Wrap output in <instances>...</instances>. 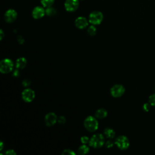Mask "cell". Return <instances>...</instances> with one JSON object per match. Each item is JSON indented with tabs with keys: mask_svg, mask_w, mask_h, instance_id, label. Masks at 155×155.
I'll return each mask as SVG.
<instances>
[{
	"mask_svg": "<svg viewBox=\"0 0 155 155\" xmlns=\"http://www.w3.org/2000/svg\"><path fill=\"white\" fill-rule=\"evenodd\" d=\"M84 125L85 128L91 132L95 131L97 130L99 127V123L96 118L91 116H89L85 118L84 122Z\"/></svg>",
	"mask_w": 155,
	"mask_h": 155,
	"instance_id": "obj_1",
	"label": "cell"
},
{
	"mask_svg": "<svg viewBox=\"0 0 155 155\" xmlns=\"http://www.w3.org/2000/svg\"><path fill=\"white\" fill-rule=\"evenodd\" d=\"M89 145L95 148L102 147L105 143V138L104 136L100 133L94 134L89 140Z\"/></svg>",
	"mask_w": 155,
	"mask_h": 155,
	"instance_id": "obj_2",
	"label": "cell"
},
{
	"mask_svg": "<svg viewBox=\"0 0 155 155\" xmlns=\"http://www.w3.org/2000/svg\"><path fill=\"white\" fill-rule=\"evenodd\" d=\"M13 61L8 58L4 59L0 63V71L2 73H8L12 71L13 68Z\"/></svg>",
	"mask_w": 155,
	"mask_h": 155,
	"instance_id": "obj_3",
	"label": "cell"
},
{
	"mask_svg": "<svg viewBox=\"0 0 155 155\" xmlns=\"http://www.w3.org/2000/svg\"><path fill=\"white\" fill-rule=\"evenodd\" d=\"M103 14L99 11H94L91 12L88 17L89 22L93 25L99 24L103 20Z\"/></svg>",
	"mask_w": 155,
	"mask_h": 155,
	"instance_id": "obj_4",
	"label": "cell"
},
{
	"mask_svg": "<svg viewBox=\"0 0 155 155\" xmlns=\"http://www.w3.org/2000/svg\"><path fill=\"white\" fill-rule=\"evenodd\" d=\"M115 143L120 150H124L128 148L130 145V141L126 136L122 135L116 138Z\"/></svg>",
	"mask_w": 155,
	"mask_h": 155,
	"instance_id": "obj_5",
	"label": "cell"
},
{
	"mask_svg": "<svg viewBox=\"0 0 155 155\" xmlns=\"http://www.w3.org/2000/svg\"><path fill=\"white\" fill-rule=\"evenodd\" d=\"M125 88L120 84H116L111 88V94L114 97H119L124 94Z\"/></svg>",
	"mask_w": 155,
	"mask_h": 155,
	"instance_id": "obj_6",
	"label": "cell"
},
{
	"mask_svg": "<svg viewBox=\"0 0 155 155\" xmlns=\"http://www.w3.org/2000/svg\"><path fill=\"white\" fill-rule=\"evenodd\" d=\"M35 97V91L29 88H25L22 92V97L23 100L27 102H31Z\"/></svg>",
	"mask_w": 155,
	"mask_h": 155,
	"instance_id": "obj_7",
	"label": "cell"
},
{
	"mask_svg": "<svg viewBox=\"0 0 155 155\" xmlns=\"http://www.w3.org/2000/svg\"><path fill=\"white\" fill-rule=\"evenodd\" d=\"M58 117L56 114L53 112L47 113L45 116V124L47 126L51 127L56 124L58 120Z\"/></svg>",
	"mask_w": 155,
	"mask_h": 155,
	"instance_id": "obj_8",
	"label": "cell"
},
{
	"mask_svg": "<svg viewBox=\"0 0 155 155\" xmlns=\"http://www.w3.org/2000/svg\"><path fill=\"white\" fill-rule=\"evenodd\" d=\"M65 8L68 12L75 11L79 6L78 0H66L64 4Z\"/></svg>",
	"mask_w": 155,
	"mask_h": 155,
	"instance_id": "obj_9",
	"label": "cell"
},
{
	"mask_svg": "<svg viewBox=\"0 0 155 155\" xmlns=\"http://www.w3.org/2000/svg\"><path fill=\"white\" fill-rule=\"evenodd\" d=\"M16 18H17V13L13 9L8 10L4 15V19L5 21L8 23H11L15 21Z\"/></svg>",
	"mask_w": 155,
	"mask_h": 155,
	"instance_id": "obj_10",
	"label": "cell"
},
{
	"mask_svg": "<svg viewBox=\"0 0 155 155\" xmlns=\"http://www.w3.org/2000/svg\"><path fill=\"white\" fill-rule=\"evenodd\" d=\"M45 13V10L43 7L37 6L32 11V16L35 19H40L42 18Z\"/></svg>",
	"mask_w": 155,
	"mask_h": 155,
	"instance_id": "obj_11",
	"label": "cell"
},
{
	"mask_svg": "<svg viewBox=\"0 0 155 155\" xmlns=\"http://www.w3.org/2000/svg\"><path fill=\"white\" fill-rule=\"evenodd\" d=\"M75 25L78 28H84L88 25V21L85 17L79 16L75 20Z\"/></svg>",
	"mask_w": 155,
	"mask_h": 155,
	"instance_id": "obj_12",
	"label": "cell"
},
{
	"mask_svg": "<svg viewBox=\"0 0 155 155\" xmlns=\"http://www.w3.org/2000/svg\"><path fill=\"white\" fill-rule=\"evenodd\" d=\"M27 65V59L24 57L19 58L16 61V67L18 69H22Z\"/></svg>",
	"mask_w": 155,
	"mask_h": 155,
	"instance_id": "obj_13",
	"label": "cell"
},
{
	"mask_svg": "<svg viewBox=\"0 0 155 155\" xmlns=\"http://www.w3.org/2000/svg\"><path fill=\"white\" fill-rule=\"evenodd\" d=\"M107 116V111L104 108L98 109L95 113V116L98 119H103L106 117Z\"/></svg>",
	"mask_w": 155,
	"mask_h": 155,
	"instance_id": "obj_14",
	"label": "cell"
},
{
	"mask_svg": "<svg viewBox=\"0 0 155 155\" xmlns=\"http://www.w3.org/2000/svg\"><path fill=\"white\" fill-rule=\"evenodd\" d=\"M104 135L108 139H113L115 136V131L110 128H107L104 130Z\"/></svg>",
	"mask_w": 155,
	"mask_h": 155,
	"instance_id": "obj_15",
	"label": "cell"
},
{
	"mask_svg": "<svg viewBox=\"0 0 155 155\" xmlns=\"http://www.w3.org/2000/svg\"><path fill=\"white\" fill-rule=\"evenodd\" d=\"M78 153L80 154H85L89 151V147L85 144L82 145L78 148Z\"/></svg>",
	"mask_w": 155,
	"mask_h": 155,
	"instance_id": "obj_16",
	"label": "cell"
},
{
	"mask_svg": "<svg viewBox=\"0 0 155 155\" xmlns=\"http://www.w3.org/2000/svg\"><path fill=\"white\" fill-rule=\"evenodd\" d=\"M41 4L44 7H51L54 2V0H41Z\"/></svg>",
	"mask_w": 155,
	"mask_h": 155,
	"instance_id": "obj_17",
	"label": "cell"
},
{
	"mask_svg": "<svg viewBox=\"0 0 155 155\" xmlns=\"http://www.w3.org/2000/svg\"><path fill=\"white\" fill-rule=\"evenodd\" d=\"M56 10L53 7H52L51 6L49 7H47L45 10V13L48 16H53L56 14Z\"/></svg>",
	"mask_w": 155,
	"mask_h": 155,
	"instance_id": "obj_18",
	"label": "cell"
},
{
	"mask_svg": "<svg viewBox=\"0 0 155 155\" xmlns=\"http://www.w3.org/2000/svg\"><path fill=\"white\" fill-rule=\"evenodd\" d=\"M88 33L90 36H94L96 33V28L94 25H91L88 28Z\"/></svg>",
	"mask_w": 155,
	"mask_h": 155,
	"instance_id": "obj_19",
	"label": "cell"
},
{
	"mask_svg": "<svg viewBox=\"0 0 155 155\" xmlns=\"http://www.w3.org/2000/svg\"><path fill=\"white\" fill-rule=\"evenodd\" d=\"M148 101L151 105L155 106V94H153L150 96Z\"/></svg>",
	"mask_w": 155,
	"mask_h": 155,
	"instance_id": "obj_20",
	"label": "cell"
},
{
	"mask_svg": "<svg viewBox=\"0 0 155 155\" xmlns=\"http://www.w3.org/2000/svg\"><path fill=\"white\" fill-rule=\"evenodd\" d=\"M63 154H70V155H75V153H74V151H73L71 150L70 149H66L64 150L62 152Z\"/></svg>",
	"mask_w": 155,
	"mask_h": 155,
	"instance_id": "obj_21",
	"label": "cell"
},
{
	"mask_svg": "<svg viewBox=\"0 0 155 155\" xmlns=\"http://www.w3.org/2000/svg\"><path fill=\"white\" fill-rule=\"evenodd\" d=\"M89 140H90V139L87 136H84L81 137V141L84 144H85V143L89 142Z\"/></svg>",
	"mask_w": 155,
	"mask_h": 155,
	"instance_id": "obj_22",
	"label": "cell"
},
{
	"mask_svg": "<svg viewBox=\"0 0 155 155\" xmlns=\"http://www.w3.org/2000/svg\"><path fill=\"white\" fill-rule=\"evenodd\" d=\"M150 103H145L143 105V110L145 111H148L150 109Z\"/></svg>",
	"mask_w": 155,
	"mask_h": 155,
	"instance_id": "obj_23",
	"label": "cell"
},
{
	"mask_svg": "<svg viewBox=\"0 0 155 155\" xmlns=\"http://www.w3.org/2000/svg\"><path fill=\"white\" fill-rule=\"evenodd\" d=\"M58 122H59V124H64V123L65 122L66 119H65V117L64 116H59V117H58Z\"/></svg>",
	"mask_w": 155,
	"mask_h": 155,
	"instance_id": "obj_24",
	"label": "cell"
},
{
	"mask_svg": "<svg viewBox=\"0 0 155 155\" xmlns=\"http://www.w3.org/2000/svg\"><path fill=\"white\" fill-rule=\"evenodd\" d=\"M5 154L7 155H15L16 154V153L13 150H8L5 152Z\"/></svg>",
	"mask_w": 155,
	"mask_h": 155,
	"instance_id": "obj_25",
	"label": "cell"
},
{
	"mask_svg": "<svg viewBox=\"0 0 155 155\" xmlns=\"http://www.w3.org/2000/svg\"><path fill=\"white\" fill-rule=\"evenodd\" d=\"M22 84H23V85H24V87H28V86H29L30 84V81L29 80H28V79H25V80H24V81H23Z\"/></svg>",
	"mask_w": 155,
	"mask_h": 155,
	"instance_id": "obj_26",
	"label": "cell"
},
{
	"mask_svg": "<svg viewBox=\"0 0 155 155\" xmlns=\"http://www.w3.org/2000/svg\"><path fill=\"white\" fill-rule=\"evenodd\" d=\"M105 145H106V147L107 148H111L113 147V142L111 141V140H108L106 143H105Z\"/></svg>",
	"mask_w": 155,
	"mask_h": 155,
	"instance_id": "obj_27",
	"label": "cell"
},
{
	"mask_svg": "<svg viewBox=\"0 0 155 155\" xmlns=\"http://www.w3.org/2000/svg\"><path fill=\"white\" fill-rule=\"evenodd\" d=\"M18 37L20 38V39H19V38L18 39V40L20 44H22V43L24 42V40L23 39V38H21V36H19Z\"/></svg>",
	"mask_w": 155,
	"mask_h": 155,
	"instance_id": "obj_28",
	"label": "cell"
},
{
	"mask_svg": "<svg viewBox=\"0 0 155 155\" xmlns=\"http://www.w3.org/2000/svg\"><path fill=\"white\" fill-rule=\"evenodd\" d=\"M0 35H1V40H2L4 38V36L2 30H1V31H0Z\"/></svg>",
	"mask_w": 155,
	"mask_h": 155,
	"instance_id": "obj_29",
	"label": "cell"
},
{
	"mask_svg": "<svg viewBox=\"0 0 155 155\" xmlns=\"http://www.w3.org/2000/svg\"><path fill=\"white\" fill-rule=\"evenodd\" d=\"M19 71H18V70H16L14 71V73H13V75H14L15 76H19Z\"/></svg>",
	"mask_w": 155,
	"mask_h": 155,
	"instance_id": "obj_30",
	"label": "cell"
},
{
	"mask_svg": "<svg viewBox=\"0 0 155 155\" xmlns=\"http://www.w3.org/2000/svg\"><path fill=\"white\" fill-rule=\"evenodd\" d=\"M0 145H1V148H0V150H1L2 149V147H3V142L1 141V143H0Z\"/></svg>",
	"mask_w": 155,
	"mask_h": 155,
	"instance_id": "obj_31",
	"label": "cell"
}]
</instances>
